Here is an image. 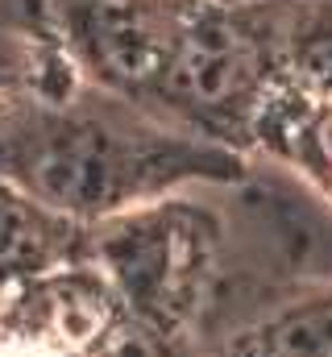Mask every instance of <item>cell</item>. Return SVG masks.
Listing matches in <instances>:
<instances>
[{"mask_svg": "<svg viewBox=\"0 0 332 357\" xmlns=\"http://www.w3.org/2000/svg\"><path fill=\"white\" fill-rule=\"evenodd\" d=\"M270 357H332V303L287 316L270 333Z\"/></svg>", "mask_w": 332, "mask_h": 357, "instance_id": "7a4b0ae2", "label": "cell"}, {"mask_svg": "<svg viewBox=\"0 0 332 357\" xmlns=\"http://www.w3.org/2000/svg\"><path fill=\"white\" fill-rule=\"evenodd\" d=\"M108 175L112 171L104 146L91 133H54L33 158L38 187L59 204H96L108 187Z\"/></svg>", "mask_w": 332, "mask_h": 357, "instance_id": "6da1fadb", "label": "cell"}]
</instances>
